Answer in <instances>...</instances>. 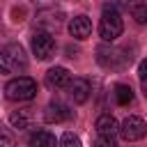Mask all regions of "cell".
Segmentation results:
<instances>
[{"instance_id": "8", "label": "cell", "mask_w": 147, "mask_h": 147, "mask_svg": "<svg viewBox=\"0 0 147 147\" xmlns=\"http://www.w3.org/2000/svg\"><path fill=\"white\" fill-rule=\"evenodd\" d=\"M69 83H71L69 69H64V67H53V69L46 71V85H48V87L60 90V87H69Z\"/></svg>"}, {"instance_id": "17", "label": "cell", "mask_w": 147, "mask_h": 147, "mask_svg": "<svg viewBox=\"0 0 147 147\" xmlns=\"http://www.w3.org/2000/svg\"><path fill=\"white\" fill-rule=\"evenodd\" d=\"M57 147H80V140H78V136H74L71 131H67V133H62Z\"/></svg>"}, {"instance_id": "14", "label": "cell", "mask_w": 147, "mask_h": 147, "mask_svg": "<svg viewBox=\"0 0 147 147\" xmlns=\"http://www.w3.org/2000/svg\"><path fill=\"white\" fill-rule=\"evenodd\" d=\"M28 145L30 147H55V136L51 131H46V129H39V131H34L30 136Z\"/></svg>"}, {"instance_id": "2", "label": "cell", "mask_w": 147, "mask_h": 147, "mask_svg": "<svg viewBox=\"0 0 147 147\" xmlns=\"http://www.w3.org/2000/svg\"><path fill=\"white\" fill-rule=\"evenodd\" d=\"M25 67H28V57L21 44H7L0 51V76L23 71Z\"/></svg>"}, {"instance_id": "6", "label": "cell", "mask_w": 147, "mask_h": 147, "mask_svg": "<svg viewBox=\"0 0 147 147\" xmlns=\"http://www.w3.org/2000/svg\"><path fill=\"white\" fill-rule=\"evenodd\" d=\"M32 53L37 55V60H51L55 53V39L51 37V32H34L32 37Z\"/></svg>"}, {"instance_id": "10", "label": "cell", "mask_w": 147, "mask_h": 147, "mask_svg": "<svg viewBox=\"0 0 147 147\" xmlns=\"http://www.w3.org/2000/svg\"><path fill=\"white\" fill-rule=\"evenodd\" d=\"M69 34L74 39H87L92 34V21L87 16H74L69 23Z\"/></svg>"}, {"instance_id": "1", "label": "cell", "mask_w": 147, "mask_h": 147, "mask_svg": "<svg viewBox=\"0 0 147 147\" xmlns=\"http://www.w3.org/2000/svg\"><path fill=\"white\" fill-rule=\"evenodd\" d=\"M124 30V23H122V16L117 11L115 5H103L101 9V21H99V37L103 41H115Z\"/></svg>"}, {"instance_id": "5", "label": "cell", "mask_w": 147, "mask_h": 147, "mask_svg": "<svg viewBox=\"0 0 147 147\" xmlns=\"http://www.w3.org/2000/svg\"><path fill=\"white\" fill-rule=\"evenodd\" d=\"M119 136H122L126 142H136V140L145 138V136H147V124H145V119L138 117V115H129V117L119 124Z\"/></svg>"}, {"instance_id": "9", "label": "cell", "mask_w": 147, "mask_h": 147, "mask_svg": "<svg viewBox=\"0 0 147 147\" xmlns=\"http://www.w3.org/2000/svg\"><path fill=\"white\" fill-rule=\"evenodd\" d=\"M90 92H92V87H90L87 78H74L69 83V96L74 99V103H85L90 99Z\"/></svg>"}, {"instance_id": "7", "label": "cell", "mask_w": 147, "mask_h": 147, "mask_svg": "<svg viewBox=\"0 0 147 147\" xmlns=\"http://www.w3.org/2000/svg\"><path fill=\"white\" fill-rule=\"evenodd\" d=\"M69 117H71V110L62 101H51L46 106V110H44V119L48 124H60V122H67Z\"/></svg>"}, {"instance_id": "11", "label": "cell", "mask_w": 147, "mask_h": 147, "mask_svg": "<svg viewBox=\"0 0 147 147\" xmlns=\"http://www.w3.org/2000/svg\"><path fill=\"white\" fill-rule=\"evenodd\" d=\"M9 122H11V126L14 129H30L32 126V122H34V110L32 108H18V110H14L11 115H9Z\"/></svg>"}, {"instance_id": "4", "label": "cell", "mask_w": 147, "mask_h": 147, "mask_svg": "<svg viewBox=\"0 0 147 147\" xmlns=\"http://www.w3.org/2000/svg\"><path fill=\"white\" fill-rule=\"evenodd\" d=\"M99 55V64L101 67H106V69H124L129 62H131V55H124V51L122 48H108V46H101L99 51H96Z\"/></svg>"}, {"instance_id": "12", "label": "cell", "mask_w": 147, "mask_h": 147, "mask_svg": "<svg viewBox=\"0 0 147 147\" xmlns=\"http://www.w3.org/2000/svg\"><path fill=\"white\" fill-rule=\"evenodd\" d=\"M94 129H96L99 136H113V138H115V136L119 133V124H117V119H115L113 115H101V117L96 119Z\"/></svg>"}, {"instance_id": "19", "label": "cell", "mask_w": 147, "mask_h": 147, "mask_svg": "<svg viewBox=\"0 0 147 147\" xmlns=\"http://www.w3.org/2000/svg\"><path fill=\"white\" fill-rule=\"evenodd\" d=\"M138 76H140V80H147V60H142L138 64Z\"/></svg>"}, {"instance_id": "20", "label": "cell", "mask_w": 147, "mask_h": 147, "mask_svg": "<svg viewBox=\"0 0 147 147\" xmlns=\"http://www.w3.org/2000/svg\"><path fill=\"white\" fill-rule=\"evenodd\" d=\"M142 90H145V94H147V80H142Z\"/></svg>"}, {"instance_id": "3", "label": "cell", "mask_w": 147, "mask_h": 147, "mask_svg": "<svg viewBox=\"0 0 147 147\" xmlns=\"http://www.w3.org/2000/svg\"><path fill=\"white\" fill-rule=\"evenodd\" d=\"M5 94L7 99L11 101H30L37 96V83L30 78V76H18V78H11L5 87Z\"/></svg>"}, {"instance_id": "15", "label": "cell", "mask_w": 147, "mask_h": 147, "mask_svg": "<svg viewBox=\"0 0 147 147\" xmlns=\"http://www.w3.org/2000/svg\"><path fill=\"white\" fill-rule=\"evenodd\" d=\"M113 94H115V101H117L119 106H129V103L133 101V90H131L129 85H124V83H117Z\"/></svg>"}, {"instance_id": "18", "label": "cell", "mask_w": 147, "mask_h": 147, "mask_svg": "<svg viewBox=\"0 0 147 147\" xmlns=\"http://www.w3.org/2000/svg\"><path fill=\"white\" fill-rule=\"evenodd\" d=\"M92 147H117V142H115V138H113V136H99V133H96V138H94Z\"/></svg>"}, {"instance_id": "16", "label": "cell", "mask_w": 147, "mask_h": 147, "mask_svg": "<svg viewBox=\"0 0 147 147\" xmlns=\"http://www.w3.org/2000/svg\"><path fill=\"white\" fill-rule=\"evenodd\" d=\"M0 147H16V138L5 124H0Z\"/></svg>"}, {"instance_id": "13", "label": "cell", "mask_w": 147, "mask_h": 147, "mask_svg": "<svg viewBox=\"0 0 147 147\" xmlns=\"http://www.w3.org/2000/svg\"><path fill=\"white\" fill-rule=\"evenodd\" d=\"M126 9L136 18V23L147 25V0H126Z\"/></svg>"}]
</instances>
